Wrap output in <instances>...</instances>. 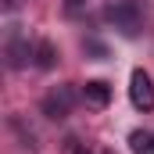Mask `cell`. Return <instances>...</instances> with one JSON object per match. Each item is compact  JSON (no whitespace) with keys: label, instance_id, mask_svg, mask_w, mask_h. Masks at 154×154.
<instances>
[{"label":"cell","instance_id":"cell-5","mask_svg":"<svg viewBox=\"0 0 154 154\" xmlns=\"http://www.w3.org/2000/svg\"><path fill=\"white\" fill-rule=\"evenodd\" d=\"M82 100H86L90 108H108V104H111V86H108L104 79H90V82L82 86Z\"/></svg>","mask_w":154,"mask_h":154},{"label":"cell","instance_id":"cell-2","mask_svg":"<svg viewBox=\"0 0 154 154\" xmlns=\"http://www.w3.org/2000/svg\"><path fill=\"white\" fill-rule=\"evenodd\" d=\"M68 111H72V90L68 86H57V90H50L43 97V115L47 118L61 122V118H68Z\"/></svg>","mask_w":154,"mask_h":154},{"label":"cell","instance_id":"cell-6","mask_svg":"<svg viewBox=\"0 0 154 154\" xmlns=\"http://www.w3.org/2000/svg\"><path fill=\"white\" fill-rule=\"evenodd\" d=\"M36 65L43 68V72L57 65V47H54L50 39H39V43H36Z\"/></svg>","mask_w":154,"mask_h":154},{"label":"cell","instance_id":"cell-8","mask_svg":"<svg viewBox=\"0 0 154 154\" xmlns=\"http://www.w3.org/2000/svg\"><path fill=\"white\" fill-rule=\"evenodd\" d=\"M86 50H90V54H97V57H108V47H104V43H97V39H86Z\"/></svg>","mask_w":154,"mask_h":154},{"label":"cell","instance_id":"cell-1","mask_svg":"<svg viewBox=\"0 0 154 154\" xmlns=\"http://www.w3.org/2000/svg\"><path fill=\"white\" fill-rule=\"evenodd\" d=\"M129 100L136 111H154V79L143 68H136L129 79Z\"/></svg>","mask_w":154,"mask_h":154},{"label":"cell","instance_id":"cell-9","mask_svg":"<svg viewBox=\"0 0 154 154\" xmlns=\"http://www.w3.org/2000/svg\"><path fill=\"white\" fill-rule=\"evenodd\" d=\"M68 151H72V154H90V147H86V143H75V140H68Z\"/></svg>","mask_w":154,"mask_h":154},{"label":"cell","instance_id":"cell-4","mask_svg":"<svg viewBox=\"0 0 154 154\" xmlns=\"http://www.w3.org/2000/svg\"><path fill=\"white\" fill-rule=\"evenodd\" d=\"M29 57H36V50L29 47V39H22L18 32H11L7 36V65L11 68H25Z\"/></svg>","mask_w":154,"mask_h":154},{"label":"cell","instance_id":"cell-3","mask_svg":"<svg viewBox=\"0 0 154 154\" xmlns=\"http://www.w3.org/2000/svg\"><path fill=\"white\" fill-rule=\"evenodd\" d=\"M108 18L115 22L118 29L125 32V36H136L140 32V14H136V0H125V4H118L108 11Z\"/></svg>","mask_w":154,"mask_h":154},{"label":"cell","instance_id":"cell-7","mask_svg":"<svg viewBox=\"0 0 154 154\" xmlns=\"http://www.w3.org/2000/svg\"><path fill=\"white\" fill-rule=\"evenodd\" d=\"M129 147H133V154H154V136L143 133V129H136L129 136Z\"/></svg>","mask_w":154,"mask_h":154},{"label":"cell","instance_id":"cell-10","mask_svg":"<svg viewBox=\"0 0 154 154\" xmlns=\"http://www.w3.org/2000/svg\"><path fill=\"white\" fill-rule=\"evenodd\" d=\"M65 7H68V11H72V14H75L79 7H82V0H65Z\"/></svg>","mask_w":154,"mask_h":154}]
</instances>
